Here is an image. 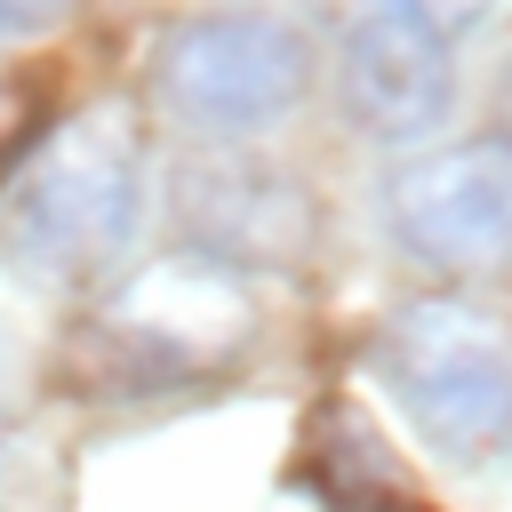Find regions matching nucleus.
I'll return each mask as SVG.
<instances>
[{"label":"nucleus","mask_w":512,"mask_h":512,"mask_svg":"<svg viewBox=\"0 0 512 512\" xmlns=\"http://www.w3.org/2000/svg\"><path fill=\"white\" fill-rule=\"evenodd\" d=\"M72 16V0H0V40H32V32H56Z\"/></svg>","instance_id":"8"},{"label":"nucleus","mask_w":512,"mask_h":512,"mask_svg":"<svg viewBox=\"0 0 512 512\" xmlns=\"http://www.w3.org/2000/svg\"><path fill=\"white\" fill-rule=\"evenodd\" d=\"M392 240L440 272H480L512 256V136H472L408 160L384 184Z\"/></svg>","instance_id":"5"},{"label":"nucleus","mask_w":512,"mask_h":512,"mask_svg":"<svg viewBox=\"0 0 512 512\" xmlns=\"http://www.w3.org/2000/svg\"><path fill=\"white\" fill-rule=\"evenodd\" d=\"M136 232H144V136L112 104L48 128V144L0 192L8 272L32 288H56V296L120 280Z\"/></svg>","instance_id":"1"},{"label":"nucleus","mask_w":512,"mask_h":512,"mask_svg":"<svg viewBox=\"0 0 512 512\" xmlns=\"http://www.w3.org/2000/svg\"><path fill=\"white\" fill-rule=\"evenodd\" d=\"M504 112H512V72H504Z\"/></svg>","instance_id":"9"},{"label":"nucleus","mask_w":512,"mask_h":512,"mask_svg":"<svg viewBox=\"0 0 512 512\" xmlns=\"http://www.w3.org/2000/svg\"><path fill=\"white\" fill-rule=\"evenodd\" d=\"M152 88L176 120H192L208 136H248V128H272L280 112L304 104L312 48L280 16L216 8V16H184L152 48Z\"/></svg>","instance_id":"3"},{"label":"nucleus","mask_w":512,"mask_h":512,"mask_svg":"<svg viewBox=\"0 0 512 512\" xmlns=\"http://www.w3.org/2000/svg\"><path fill=\"white\" fill-rule=\"evenodd\" d=\"M376 384L416 424V440L456 464L512 448V336L472 304L424 296L392 312L376 336Z\"/></svg>","instance_id":"2"},{"label":"nucleus","mask_w":512,"mask_h":512,"mask_svg":"<svg viewBox=\"0 0 512 512\" xmlns=\"http://www.w3.org/2000/svg\"><path fill=\"white\" fill-rule=\"evenodd\" d=\"M248 320H256L248 288L216 256L184 248V256H160L144 272H120L112 304L96 312V336H104V352H128L136 384H168V376L224 360L248 336Z\"/></svg>","instance_id":"4"},{"label":"nucleus","mask_w":512,"mask_h":512,"mask_svg":"<svg viewBox=\"0 0 512 512\" xmlns=\"http://www.w3.org/2000/svg\"><path fill=\"white\" fill-rule=\"evenodd\" d=\"M376 8H392V16H408V24H424L432 40H456V32H472L496 0H376Z\"/></svg>","instance_id":"7"},{"label":"nucleus","mask_w":512,"mask_h":512,"mask_svg":"<svg viewBox=\"0 0 512 512\" xmlns=\"http://www.w3.org/2000/svg\"><path fill=\"white\" fill-rule=\"evenodd\" d=\"M456 72H448V40H432L424 24L368 8L344 40V112L384 136V144H416L424 128L448 120Z\"/></svg>","instance_id":"6"}]
</instances>
